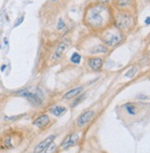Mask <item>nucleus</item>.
Returning a JSON list of instances; mask_svg holds the SVG:
<instances>
[{
	"label": "nucleus",
	"mask_w": 150,
	"mask_h": 153,
	"mask_svg": "<svg viewBox=\"0 0 150 153\" xmlns=\"http://www.w3.org/2000/svg\"><path fill=\"white\" fill-rule=\"evenodd\" d=\"M83 89H84L83 86H78V87H76L74 89H71L63 95V98L64 99H71V98H73V97L76 96L77 94H79L81 92L83 91Z\"/></svg>",
	"instance_id": "12"
},
{
	"label": "nucleus",
	"mask_w": 150,
	"mask_h": 153,
	"mask_svg": "<svg viewBox=\"0 0 150 153\" xmlns=\"http://www.w3.org/2000/svg\"><path fill=\"white\" fill-rule=\"evenodd\" d=\"M102 64H103V61L99 57H93L88 60V65L94 71H99L102 67Z\"/></svg>",
	"instance_id": "11"
},
{
	"label": "nucleus",
	"mask_w": 150,
	"mask_h": 153,
	"mask_svg": "<svg viewBox=\"0 0 150 153\" xmlns=\"http://www.w3.org/2000/svg\"><path fill=\"white\" fill-rule=\"evenodd\" d=\"M5 68H6V65H3V67L1 68V70H2V71H4V69H5Z\"/></svg>",
	"instance_id": "25"
},
{
	"label": "nucleus",
	"mask_w": 150,
	"mask_h": 153,
	"mask_svg": "<svg viewBox=\"0 0 150 153\" xmlns=\"http://www.w3.org/2000/svg\"><path fill=\"white\" fill-rule=\"evenodd\" d=\"M132 17L125 13H119L115 18V25L119 30H125L132 26Z\"/></svg>",
	"instance_id": "4"
},
{
	"label": "nucleus",
	"mask_w": 150,
	"mask_h": 153,
	"mask_svg": "<svg viewBox=\"0 0 150 153\" xmlns=\"http://www.w3.org/2000/svg\"><path fill=\"white\" fill-rule=\"evenodd\" d=\"M106 51H107V48H105L102 45H98L96 47H94L90 51V53H92V54H97V53H104Z\"/></svg>",
	"instance_id": "15"
},
{
	"label": "nucleus",
	"mask_w": 150,
	"mask_h": 153,
	"mask_svg": "<svg viewBox=\"0 0 150 153\" xmlns=\"http://www.w3.org/2000/svg\"><path fill=\"white\" fill-rule=\"evenodd\" d=\"M124 108L126 110V112L131 116H134L136 114V107L133 104H126L124 105Z\"/></svg>",
	"instance_id": "14"
},
{
	"label": "nucleus",
	"mask_w": 150,
	"mask_h": 153,
	"mask_svg": "<svg viewBox=\"0 0 150 153\" xmlns=\"http://www.w3.org/2000/svg\"><path fill=\"white\" fill-rule=\"evenodd\" d=\"M70 61L74 63V64H78L81 62V55L77 52H74L72 54V56L70 58Z\"/></svg>",
	"instance_id": "16"
},
{
	"label": "nucleus",
	"mask_w": 150,
	"mask_h": 153,
	"mask_svg": "<svg viewBox=\"0 0 150 153\" xmlns=\"http://www.w3.org/2000/svg\"><path fill=\"white\" fill-rule=\"evenodd\" d=\"M79 138H80V135L77 132L68 135L65 137V140L63 141V143L61 145V148L65 150V149H68L74 147L79 141Z\"/></svg>",
	"instance_id": "7"
},
{
	"label": "nucleus",
	"mask_w": 150,
	"mask_h": 153,
	"mask_svg": "<svg viewBox=\"0 0 150 153\" xmlns=\"http://www.w3.org/2000/svg\"><path fill=\"white\" fill-rule=\"evenodd\" d=\"M109 19V10L108 8L101 5L93 6L88 10L86 20L87 23L92 27H101Z\"/></svg>",
	"instance_id": "1"
},
{
	"label": "nucleus",
	"mask_w": 150,
	"mask_h": 153,
	"mask_svg": "<svg viewBox=\"0 0 150 153\" xmlns=\"http://www.w3.org/2000/svg\"><path fill=\"white\" fill-rule=\"evenodd\" d=\"M56 150V144L54 142H52L44 151L43 153H54Z\"/></svg>",
	"instance_id": "17"
},
{
	"label": "nucleus",
	"mask_w": 150,
	"mask_h": 153,
	"mask_svg": "<svg viewBox=\"0 0 150 153\" xmlns=\"http://www.w3.org/2000/svg\"><path fill=\"white\" fill-rule=\"evenodd\" d=\"M84 96H85V95H81V96H79V97H78V98H76V99L75 100V102H74L73 105L75 106V105H76L77 104H79V103H80L81 101H82V100H83V98H84Z\"/></svg>",
	"instance_id": "21"
},
{
	"label": "nucleus",
	"mask_w": 150,
	"mask_h": 153,
	"mask_svg": "<svg viewBox=\"0 0 150 153\" xmlns=\"http://www.w3.org/2000/svg\"><path fill=\"white\" fill-rule=\"evenodd\" d=\"M54 138H56V136H54V135H51L48 137H46L44 140H43L42 142H40L36 146V148L34 149V153H42L52 142H53Z\"/></svg>",
	"instance_id": "8"
},
{
	"label": "nucleus",
	"mask_w": 150,
	"mask_h": 153,
	"mask_svg": "<svg viewBox=\"0 0 150 153\" xmlns=\"http://www.w3.org/2000/svg\"><path fill=\"white\" fill-rule=\"evenodd\" d=\"M19 96L24 97L33 105H40L44 101V95L43 93L39 88H29V89H23L17 93Z\"/></svg>",
	"instance_id": "2"
},
{
	"label": "nucleus",
	"mask_w": 150,
	"mask_h": 153,
	"mask_svg": "<svg viewBox=\"0 0 150 153\" xmlns=\"http://www.w3.org/2000/svg\"><path fill=\"white\" fill-rule=\"evenodd\" d=\"M20 142V136L16 134H8L3 137V140L0 143L1 145V149H8L14 148L16 145H18Z\"/></svg>",
	"instance_id": "5"
},
{
	"label": "nucleus",
	"mask_w": 150,
	"mask_h": 153,
	"mask_svg": "<svg viewBox=\"0 0 150 153\" xmlns=\"http://www.w3.org/2000/svg\"><path fill=\"white\" fill-rule=\"evenodd\" d=\"M145 23H146V25H149V24H150V18H149V17L146 18V19L145 20Z\"/></svg>",
	"instance_id": "24"
},
{
	"label": "nucleus",
	"mask_w": 150,
	"mask_h": 153,
	"mask_svg": "<svg viewBox=\"0 0 150 153\" xmlns=\"http://www.w3.org/2000/svg\"><path fill=\"white\" fill-rule=\"evenodd\" d=\"M52 1H56V0H52Z\"/></svg>",
	"instance_id": "26"
},
{
	"label": "nucleus",
	"mask_w": 150,
	"mask_h": 153,
	"mask_svg": "<svg viewBox=\"0 0 150 153\" xmlns=\"http://www.w3.org/2000/svg\"><path fill=\"white\" fill-rule=\"evenodd\" d=\"M102 39L108 46H116L122 40V35L116 30H110L103 34Z\"/></svg>",
	"instance_id": "3"
},
{
	"label": "nucleus",
	"mask_w": 150,
	"mask_h": 153,
	"mask_svg": "<svg viewBox=\"0 0 150 153\" xmlns=\"http://www.w3.org/2000/svg\"><path fill=\"white\" fill-rule=\"evenodd\" d=\"M66 107L65 106H63V105H56V106H53L51 110H50V112L53 115V116H56V117H61L63 115H64L66 113Z\"/></svg>",
	"instance_id": "13"
},
{
	"label": "nucleus",
	"mask_w": 150,
	"mask_h": 153,
	"mask_svg": "<svg viewBox=\"0 0 150 153\" xmlns=\"http://www.w3.org/2000/svg\"><path fill=\"white\" fill-rule=\"evenodd\" d=\"M94 117V112L93 111H87V112L83 113L78 118H77V126L79 128H82L92 119V117Z\"/></svg>",
	"instance_id": "9"
},
{
	"label": "nucleus",
	"mask_w": 150,
	"mask_h": 153,
	"mask_svg": "<svg viewBox=\"0 0 150 153\" xmlns=\"http://www.w3.org/2000/svg\"><path fill=\"white\" fill-rule=\"evenodd\" d=\"M24 20V16H22V17H20L17 21H16V23H15V26L14 27H18L20 24H21L22 23V21Z\"/></svg>",
	"instance_id": "22"
},
{
	"label": "nucleus",
	"mask_w": 150,
	"mask_h": 153,
	"mask_svg": "<svg viewBox=\"0 0 150 153\" xmlns=\"http://www.w3.org/2000/svg\"><path fill=\"white\" fill-rule=\"evenodd\" d=\"M132 0H117V5L120 7H126L130 5Z\"/></svg>",
	"instance_id": "19"
},
{
	"label": "nucleus",
	"mask_w": 150,
	"mask_h": 153,
	"mask_svg": "<svg viewBox=\"0 0 150 153\" xmlns=\"http://www.w3.org/2000/svg\"><path fill=\"white\" fill-rule=\"evenodd\" d=\"M137 72V69L136 68H131L130 70L125 74V77H128V78H132L134 76V74Z\"/></svg>",
	"instance_id": "18"
},
{
	"label": "nucleus",
	"mask_w": 150,
	"mask_h": 153,
	"mask_svg": "<svg viewBox=\"0 0 150 153\" xmlns=\"http://www.w3.org/2000/svg\"><path fill=\"white\" fill-rule=\"evenodd\" d=\"M49 123H50V117L47 115L40 116L33 121V125L39 128H44L45 127L48 126Z\"/></svg>",
	"instance_id": "10"
},
{
	"label": "nucleus",
	"mask_w": 150,
	"mask_h": 153,
	"mask_svg": "<svg viewBox=\"0 0 150 153\" xmlns=\"http://www.w3.org/2000/svg\"><path fill=\"white\" fill-rule=\"evenodd\" d=\"M97 1L100 3V4H101V5H104V4H107V3H109L111 1V0H97Z\"/></svg>",
	"instance_id": "23"
},
{
	"label": "nucleus",
	"mask_w": 150,
	"mask_h": 153,
	"mask_svg": "<svg viewBox=\"0 0 150 153\" xmlns=\"http://www.w3.org/2000/svg\"><path fill=\"white\" fill-rule=\"evenodd\" d=\"M64 20L62 19H59L58 23H57V29L60 30L64 29Z\"/></svg>",
	"instance_id": "20"
},
{
	"label": "nucleus",
	"mask_w": 150,
	"mask_h": 153,
	"mask_svg": "<svg viewBox=\"0 0 150 153\" xmlns=\"http://www.w3.org/2000/svg\"><path fill=\"white\" fill-rule=\"evenodd\" d=\"M69 45H70V41L68 40V39H65V40L62 41V42L58 45V47L56 48V51L53 52L52 56V61L53 62H59L62 59V57H63V55L64 54V52L67 51Z\"/></svg>",
	"instance_id": "6"
}]
</instances>
